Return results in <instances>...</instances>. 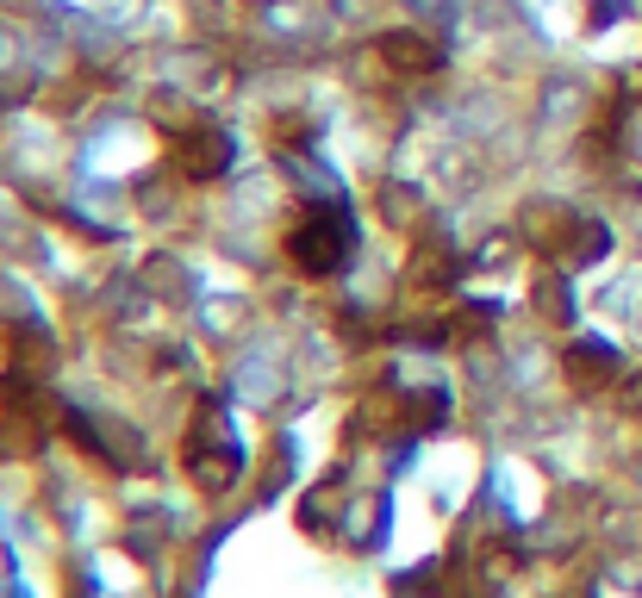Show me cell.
<instances>
[{"label": "cell", "mask_w": 642, "mask_h": 598, "mask_svg": "<svg viewBox=\"0 0 642 598\" xmlns=\"http://www.w3.org/2000/svg\"><path fill=\"white\" fill-rule=\"evenodd\" d=\"M350 244H356V225L337 206H325V213H306L300 225H293L288 237V256L300 274H337L343 262H350Z\"/></svg>", "instance_id": "cell-1"}, {"label": "cell", "mask_w": 642, "mask_h": 598, "mask_svg": "<svg viewBox=\"0 0 642 598\" xmlns=\"http://www.w3.org/2000/svg\"><path fill=\"white\" fill-rule=\"evenodd\" d=\"M176 162H181V174H194V181H213V174L232 169V137L213 132V125H200V132H188V137L176 144Z\"/></svg>", "instance_id": "cell-2"}, {"label": "cell", "mask_w": 642, "mask_h": 598, "mask_svg": "<svg viewBox=\"0 0 642 598\" xmlns=\"http://www.w3.org/2000/svg\"><path fill=\"white\" fill-rule=\"evenodd\" d=\"M374 50H381L393 69H406V76H437V69H443V50L425 44V38H412V32H387Z\"/></svg>", "instance_id": "cell-3"}, {"label": "cell", "mask_w": 642, "mask_h": 598, "mask_svg": "<svg viewBox=\"0 0 642 598\" xmlns=\"http://www.w3.org/2000/svg\"><path fill=\"white\" fill-rule=\"evenodd\" d=\"M605 368H618V356H611L605 343H581L574 349V374H581V381H593V374H605Z\"/></svg>", "instance_id": "cell-4"}, {"label": "cell", "mask_w": 642, "mask_h": 598, "mask_svg": "<svg viewBox=\"0 0 642 598\" xmlns=\"http://www.w3.org/2000/svg\"><path fill=\"white\" fill-rule=\"evenodd\" d=\"M623 13V0H593V25H605V20H618Z\"/></svg>", "instance_id": "cell-5"}]
</instances>
